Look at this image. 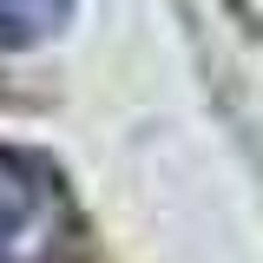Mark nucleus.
<instances>
[{
  "instance_id": "nucleus-2",
  "label": "nucleus",
  "mask_w": 263,
  "mask_h": 263,
  "mask_svg": "<svg viewBox=\"0 0 263 263\" xmlns=\"http://www.w3.org/2000/svg\"><path fill=\"white\" fill-rule=\"evenodd\" d=\"M66 20H72V0H0V53L53 40Z\"/></svg>"
},
{
  "instance_id": "nucleus-1",
  "label": "nucleus",
  "mask_w": 263,
  "mask_h": 263,
  "mask_svg": "<svg viewBox=\"0 0 263 263\" xmlns=\"http://www.w3.org/2000/svg\"><path fill=\"white\" fill-rule=\"evenodd\" d=\"M79 250V211L53 164L0 145V263H66Z\"/></svg>"
}]
</instances>
